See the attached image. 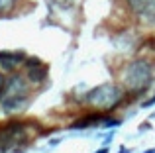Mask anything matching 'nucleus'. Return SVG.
Returning a JSON list of instances; mask_svg holds the SVG:
<instances>
[{
    "label": "nucleus",
    "instance_id": "f03ea898",
    "mask_svg": "<svg viewBox=\"0 0 155 153\" xmlns=\"http://www.w3.org/2000/svg\"><path fill=\"white\" fill-rule=\"evenodd\" d=\"M153 80V63L149 59H136L124 71V86L132 92H141Z\"/></svg>",
    "mask_w": 155,
    "mask_h": 153
},
{
    "label": "nucleus",
    "instance_id": "1a4fd4ad",
    "mask_svg": "<svg viewBox=\"0 0 155 153\" xmlns=\"http://www.w3.org/2000/svg\"><path fill=\"white\" fill-rule=\"evenodd\" d=\"M0 132H2V130H0Z\"/></svg>",
    "mask_w": 155,
    "mask_h": 153
},
{
    "label": "nucleus",
    "instance_id": "423d86ee",
    "mask_svg": "<svg viewBox=\"0 0 155 153\" xmlns=\"http://www.w3.org/2000/svg\"><path fill=\"white\" fill-rule=\"evenodd\" d=\"M47 79V67L41 65V63H35V65L28 67V80L34 84H39Z\"/></svg>",
    "mask_w": 155,
    "mask_h": 153
},
{
    "label": "nucleus",
    "instance_id": "f257e3e1",
    "mask_svg": "<svg viewBox=\"0 0 155 153\" xmlns=\"http://www.w3.org/2000/svg\"><path fill=\"white\" fill-rule=\"evenodd\" d=\"M30 98V84L22 75H12L6 79L0 92V104L6 112H16L22 110Z\"/></svg>",
    "mask_w": 155,
    "mask_h": 153
},
{
    "label": "nucleus",
    "instance_id": "6e6552de",
    "mask_svg": "<svg viewBox=\"0 0 155 153\" xmlns=\"http://www.w3.org/2000/svg\"><path fill=\"white\" fill-rule=\"evenodd\" d=\"M4 83H6V79H4V76L0 75V92H2V86H4Z\"/></svg>",
    "mask_w": 155,
    "mask_h": 153
},
{
    "label": "nucleus",
    "instance_id": "0eeeda50",
    "mask_svg": "<svg viewBox=\"0 0 155 153\" xmlns=\"http://www.w3.org/2000/svg\"><path fill=\"white\" fill-rule=\"evenodd\" d=\"M16 4H18V0H0V16L12 12Z\"/></svg>",
    "mask_w": 155,
    "mask_h": 153
},
{
    "label": "nucleus",
    "instance_id": "7ed1b4c3",
    "mask_svg": "<svg viewBox=\"0 0 155 153\" xmlns=\"http://www.w3.org/2000/svg\"><path fill=\"white\" fill-rule=\"evenodd\" d=\"M87 100L91 106L98 108V110H110V108H116L124 100V90L116 84H100L94 90L88 92Z\"/></svg>",
    "mask_w": 155,
    "mask_h": 153
},
{
    "label": "nucleus",
    "instance_id": "20e7f679",
    "mask_svg": "<svg viewBox=\"0 0 155 153\" xmlns=\"http://www.w3.org/2000/svg\"><path fill=\"white\" fill-rule=\"evenodd\" d=\"M128 6L145 26H155V0H128Z\"/></svg>",
    "mask_w": 155,
    "mask_h": 153
},
{
    "label": "nucleus",
    "instance_id": "39448f33",
    "mask_svg": "<svg viewBox=\"0 0 155 153\" xmlns=\"http://www.w3.org/2000/svg\"><path fill=\"white\" fill-rule=\"evenodd\" d=\"M24 63V55L22 53H10V51H2L0 53V67L4 71H14L18 69V65Z\"/></svg>",
    "mask_w": 155,
    "mask_h": 153
}]
</instances>
